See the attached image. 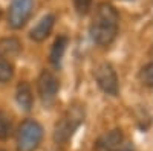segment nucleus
I'll return each mask as SVG.
<instances>
[{
    "mask_svg": "<svg viewBox=\"0 0 153 151\" xmlns=\"http://www.w3.org/2000/svg\"><path fill=\"white\" fill-rule=\"evenodd\" d=\"M118 24H120V14L113 5L103 2L95 8V14L91 23V32L92 40L98 46H109L115 41L118 35Z\"/></svg>",
    "mask_w": 153,
    "mask_h": 151,
    "instance_id": "nucleus-1",
    "label": "nucleus"
},
{
    "mask_svg": "<svg viewBox=\"0 0 153 151\" xmlns=\"http://www.w3.org/2000/svg\"><path fill=\"white\" fill-rule=\"evenodd\" d=\"M84 105L83 104H72L63 116L57 121L55 127H54V142L55 144H66L74 133L78 130V127L84 122Z\"/></svg>",
    "mask_w": 153,
    "mask_h": 151,
    "instance_id": "nucleus-2",
    "label": "nucleus"
},
{
    "mask_svg": "<svg viewBox=\"0 0 153 151\" xmlns=\"http://www.w3.org/2000/svg\"><path fill=\"white\" fill-rule=\"evenodd\" d=\"M43 139V127L35 119H25L17 130V151H35Z\"/></svg>",
    "mask_w": 153,
    "mask_h": 151,
    "instance_id": "nucleus-3",
    "label": "nucleus"
},
{
    "mask_svg": "<svg viewBox=\"0 0 153 151\" xmlns=\"http://www.w3.org/2000/svg\"><path fill=\"white\" fill-rule=\"evenodd\" d=\"M37 90H38V96L42 99V104L45 107H51L57 99L60 90V81L52 72L42 70L37 80Z\"/></svg>",
    "mask_w": 153,
    "mask_h": 151,
    "instance_id": "nucleus-4",
    "label": "nucleus"
},
{
    "mask_svg": "<svg viewBox=\"0 0 153 151\" xmlns=\"http://www.w3.org/2000/svg\"><path fill=\"white\" fill-rule=\"evenodd\" d=\"M95 81L98 87L103 90L106 95L117 96L120 90V82H118V75L115 72L113 66L110 63H101L94 72Z\"/></svg>",
    "mask_w": 153,
    "mask_h": 151,
    "instance_id": "nucleus-5",
    "label": "nucleus"
},
{
    "mask_svg": "<svg viewBox=\"0 0 153 151\" xmlns=\"http://www.w3.org/2000/svg\"><path fill=\"white\" fill-rule=\"evenodd\" d=\"M34 8V0H11L8 24L12 29H22L28 23Z\"/></svg>",
    "mask_w": 153,
    "mask_h": 151,
    "instance_id": "nucleus-6",
    "label": "nucleus"
},
{
    "mask_svg": "<svg viewBox=\"0 0 153 151\" xmlns=\"http://www.w3.org/2000/svg\"><path fill=\"white\" fill-rule=\"evenodd\" d=\"M124 136L120 128H113L103 136H100L95 142V151H118L123 145Z\"/></svg>",
    "mask_w": 153,
    "mask_h": 151,
    "instance_id": "nucleus-7",
    "label": "nucleus"
},
{
    "mask_svg": "<svg viewBox=\"0 0 153 151\" xmlns=\"http://www.w3.org/2000/svg\"><path fill=\"white\" fill-rule=\"evenodd\" d=\"M54 24H55V15H54V14H46V15H43L40 20L37 21L35 26L29 31L31 40H34V41H37V43L45 41L48 37H49V34L52 32Z\"/></svg>",
    "mask_w": 153,
    "mask_h": 151,
    "instance_id": "nucleus-8",
    "label": "nucleus"
},
{
    "mask_svg": "<svg viewBox=\"0 0 153 151\" xmlns=\"http://www.w3.org/2000/svg\"><path fill=\"white\" fill-rule=\"evenodd\" d=\"M16 101L22 110L25 111H31L32 105H34V96H32V89L29 82L26 81H20L17 84L16 89Z\"/></svg>",
    "mask_w": 153,
    "mask_h": 151,
    "instance_id": "nucleus-9",
    "label": "nucleus"
},
{
    "mask_svg": "<svg viewBox=\"0 0 153 151\" xmlns=\"http://www.w3.org/2000/svg\"><path fill=\"white\" fill-rule=\"evenodd\" d=\"M66 47H68V37L58 35L52 44V47H51V52H49V63L55 69L61 67V61H63V57H65Z\"/></svg>",
    "mask_w": 153,
    "mask_h": 151,
    "instance_id": "nucleus-10",
    "label": "nucleus"
},
{
    "mask_svg": "<svg viewBox=\"0 0 153 151\" xmlns=\"http://www.w3.org/2000/svg\"><path fill=\"white\" fill-rule=\"evenodd\" d=\"M22 50V43L14 38V37H8V38H3L0 41V54L3 57L5 55H9V57H14V55H19Z\"/></svg>",
    "mask_w": 153,
    "mask_h": 151,
    "instance_id": "nucleus-11",
    "label": "nucleus"
},
{
    "mask_svg": "<svg viewBox=\"0 0 153 151\" xmlns=\"http://www.w3.org/2000/svg\"><path fill=\"white\" fill-rule=\"evenodd\" d=\"M14 77V67H12L11 63L0 54V82L5 84L9 82Z\"/></svg>",
    "mask_w": 153,
    "mask_h": 151,
    "instance_id": "nucleus-12",
    "label": "nucleus"
},
{
    "mask_svg": "<svg viewBox=\"0 0 153 151\" xmlns=\"http://www.w3.org/2000/svg\"><path fill=\"white\" fill-rule=\"evenodd\" d=\"M138 78L144 87H153V63L144 64L138 73Z\"/></svg>",
    "mask_w": 153,
    "mask_h": 151,
    "instance_id": "nucleus-13",
    "label": "nucleus"
},
{
    "mask_svg": "<svg viewBox=\"0 0 153 151\" xmlns=\"http://www.w3.org/2000/svg\"><path fill=\"white\" fill-rule=\"evenodd\" d=\"M12 134V122L6 113L0 111V141H6Z\"/></svg>",
    "mask_w": 153,
    "mask_h": 151,
    "instance_id": "nucleus-14",
    "label": "nucleus"
},
{
    "mask_svg": "<svg viewBox=\"0 0 153 151\" xmlns=\"http://www.w3.org/2000/svg\"><path fill=\"white\" fill-rule=\"evenodd\" d=\"M74 6L80 15H86L92 8V0H74Z\"/></svg>",
    "mask_w": 153,
    "mask_h": 151,
    "instance_id": "nucleus-15",
    "label": "nucleus"
},
{
    "mask_svg": "<svg viewBox=\"0 0 153 151\" xmlns=\"http://www.w3.org/2000/svg\"><path fill=\"white\" fill-rule=\"evenodd\" d=\"M126 151H133V150H132V148H127V150H126Z\"/></svg>",
    "mask_w": 153,
    "mask_h": 151,
    "instance_id": "nucleus-16",
    "label": "nucleus"
},
{
    "mask_svg": "<svg viewBox=\"0 0 153 151\" xmlns=\"http://www.w3.org/2000/svg\"><path fill=\"white\" fill-rule=\"evenodd\" d=\"M0 17H2V9H0Z\"/></svg>",
    "mask_w": 153,
    "mask_h": 151,
    "instance_id": "nucleus-17",
    "label": "nucleus"
},
{
    "mask_svg": "<svg viewBox=\"0 0 153 151\" xmlns=\"http://www.w3.org/2000/svg\"><path fill=\"white\" fill-rule=\"evenodd\" d=\"M0 151H6V150H2V148H0Z\"/></svg>",
    "mask_w": 153,
    "mask_h": 151,
    "instance_id": "nucleus-18",
    "label": "nucleus"
},
{
    "mask_svg": "<svg viewBox=\"0 0 153 151\" xmlns=\"http://www.w3.org/2000/svg\"><path fill=\"white\" fill-rule=\"evenodd\" d=\"M127 2H132V0H127Z\"/></svg>",
    "mask_w": 153,
    "mask_h": 151,
    "instance_id": "nucleus-19",
    "label": "nucleus"
}]
</instances>
